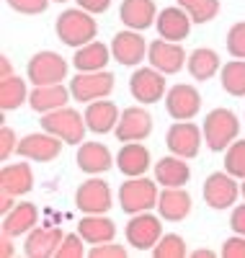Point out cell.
<instances>
[{
	"mask_svg": "<svg viewBox=\"0 0 245 258\" xmlns=\"http://www.w3.org/2000/svg\"><path fill=\"white\" fill-rule=\"evenodd\" d=\"M54 31H57L62 44H68L73 49H80L83 44L96 39L98 24H96L93 13H88L80 6H75V8H68V11L59 13L57 24H54Z\"/></svg>",
	"mask_w": 245,
	"mask_h": 258,
	"instance_id": "6da1fadb",
	"label": "cell"
},
{
	"mask_svg": "<svg viewBox=\"0 0 245 258\" xmlns=\"http://www.w3.org/2000/svg\"><path fill=\"white\" fill-rule=\"evenodd\" d=\"M204 142L212 153H225V150L240 137V119L230 109H212L204 116Z\"/></svg>",
	"mask_w": 245,
	"mask_h": 258,
	"instance_id": "7a4b0ae2",
	"label": "cell"
},
{
	"mask_svg": "<svg viewBox=\"0 0 245 258\" xmlns=\"http://www.w3.org/2000/svg\"><path fill=\"white\" fill-rule=\"evenodd\" d=\"M41 129L59 137L65 145H83L88 124H85V116H80V111L70 109V106H62L57 111L41 114Z\"/></svg>",
	"mask_w": 245,
	"mask_h": 258,
	"instance_id": "3957f363",
	"label": "cell"
},
{
	"mask_svg": "<svg viewBox=\"0 0 245 258\" xmlns=\"http://www.w3.org/2000/svg\"><path fill=\"white\" fill-rule=\"evenodd\" d=\"M158 181H150L145 176H135L127 178L119 188V207L127 214H140V212H150L158 207Z\"/></svg>",
	"mask_w": 245,
	"mask_h": 258,
	"instance_id": "277c9868",
	"label": "cell"
},
{
	"mask_svg": "<svg viewBox=\"0 0 245 258\" xmlns=\"http://www.w3.org/2000/svg\"><path fill=\"white\" fill-rule=\"evenodd\" d=\"M68 59L59 57L57 52L52 49H44V52H36L29 64H26V78L34 83V85H57L68 78Z\"/></svg>",
	"mask_w": 245,
	"mask_h": 258,
	"instance_id": "5b68a950",
	"label": "cell"
},
{
	"mask_svg": "<svg viewBox=\"0 0 245 258\" xmlns=\"http://www.w3.org/2000/svg\"><path fill=\"white\" fill-rule=\"evenodd\" d=\"M160 214L155 217L150 212H140V214H132L127 227H124V238L132 248L137 250H152L158 245V240L163 238V225H160Z\"/></svg>",
	"mask_w": 245,
	"mask_h": 258,
	"instance_id": "8992f818",
	"label": "cell"
},
{
	"mask_svg": "<svg viewBox=\"0 0 245 258\" xmlns=\"http://www.w3.org/2000/svg\"><path fill=\"white\" fill-rule=\"evenodd\" d=\"M202 194H204L207 207L222 212V209L235 207V202L240 197V186H237V178L230 176L227 170H214V173L207 176Z\"/></svg>",
	"mask_w": 245,
	"mask_h": 258,
	"instance_id": "52a82bcc",
	"label": "cell"
},
{
	"mask_svg": "<svg viewBox=\"0 0 245 258\" xmlns=\"http://www.w3.org/2000/svg\"><path fill=\"white\" fill-rule=\"evenodd\" d=\"M116 78L111 75L108 70H98V73H78L73 80H70V93L75 101L80 103H91V101H98V98H106L114 91V83Z\"/></svg>",
	"mask_w": 245,
	"mask_h": 258,
	"instance_id": "ba28073f",
	"label": "cell"
},
{
	"mask_svg": "<svg viewBox=\"0 0 245 258\" xmlns=\"http://www.w3.org/2000/svg\"><path fill=\"white\" fill-rule=\"evenodd\" d=\"M129 93L142 106L145 103H158L168 93L165 75L160 70H155L152 64L150 68H137L135 73H132V78H129Z\"/></svg>",
	"mask_w": 245,
	"mask_h": 258,
	"instance_id": "9c48e42d",
	"label": "cell"
},
{
	"mask_svg": "<svg viewBox=\"0 0 245 258\" xmlns=\"http://www.w3.org/2000/svg\"><path fill=\"white\" fill-rule=\"evenodd\" d=\"M202 140H204V132L202 126H196L194 121H175L168 126V135H165V145L173 155L178 158H196L199 150H202Z\"/></svg>",
	"mask_w": 245,
	"mask_h": 258,
	"instance_id": "30bf717a",
	"label": "cell"
},
{
	"mask_svg": "<svg viewBox=\"0 0 245 258\" xmlns=\"http://www.w3.org/2000/svg\"><path fill=\"white\" fill-rule=\"evenodd\" d=\"M165 111L175 121H191L202 111V93L189 83H178L165 93Z\"/></svg>",
	"mask_w": 245,
	"mask_h": 258,
	"instance_id": "8fae6325",
	"label": "cell"
},
{
	"mask_svg": "<svg viewBox=\"0 0 245 258\" xmlns=\"http://www.w3.org/2000/svg\"><path fill=\"white\" fill-rule=\"evenodd\" d=\"M147 62L163 75H175L183 70V64L189 62V54L183 52L181 41H168L160 36L147 47Z\"/></svg>",
	"mask_w": 245,
	"mask_h": 258,
	"instance_id": "7c38bea8",
	"label": "cell"
},
{
	"mask_svg": "<svg viewBox=\"0 0 245 258\" xmlns=\"http://www.w3.org/2000/svg\"><path fill=\"white\" fill-rule=\"evenodd\" d=\"M62 140L49 135V132H31L24 140H18L16 153L21 158H26L31 163H52L54 158H59V150H62Z\"/></svg>",
	"mask_w": 245,
	"mask_h": 258,
	"instance_id": "4fadbf2b",
	"label": "cell"
},
{
	"mask_svg": "<svg viewBox=\"0 0 245 258\" xmlns=\"http://www.w3.org/2000/svg\"><path fill=\"white\" fill-rule=\"evenodd\" d=\"M75 204L85 214H106L111 207H114V197H111V188H108L106 181L88 178L75 191Z\"/></svg>",
	"mask_w": 245,
	"mask_h": 258,
	"instance_id": "5bb4252c",
	"label": "cell"
},
{
	"mask_svg": "<svg viewBox=\"0 0 245 258\" xmlns=\"http://www.w3.org/2000/svg\"><path fill=\"white\" fill-rule=\"evenodd\" d=\"M147 47L150 44L142 39L140 31L127 29L111 39V57L119 64H124V68H137L142 59H147Z\"/></svg>",
	"mask_w": 245,
	"mask_h": 258,
	"instance_id": "9a60e30c",
	"label": "cell"
},
{
	"mask_svg": "<svg viewBox=\"0 0 245 258\" xmlns=\"http://www.w3.org/2000/svg\"><path fill=\"white\" fill-rule=\"evenodd\" d=\"M152 132V116L142 106H129L121 111L119 124L114 129V135L119 142H142Z\"/></svg>",
	"mask_w": 245,
	"mask_h": 258,
	"instance_id": "2e32d148",
	"label": "cell"
},
{
	"mask_svg": "<svg viewBox=\"0 0 245 258\" xmlns=\"http://www.w3.org/2000/svg\"><path fill=\"white\" fill-rule=\"evenodd\" d=\"M155 209L165 222H183L191 214V194L183 186H165L160 191Z\"/></svg>",
	"mask_w": 245,
	"mask_h": 258,
	"instance_id": "e0dca14e",
	"label": "cell"
},
{
	"mask_svg": "<svg viewBox=\"0 0 245 258\" xmlns=\"http://www.w3.org/2000/svg\"><path fill=\"white\" fill-rule=\"evenodd\" d=\"M85 124L93 135H108L114 132L116 124H119V106L114 101H106V98H98V101H91L85 103Z\"/></svg>",
	"mask_w": 245,
	"mask_h": 258,
	"instance_id": "ac0fdd59",
	"label": "cell"
},
{
	"mask_svg": "<svg viewBox=\"0 0 245 258\" xmlns=\"http://www.w3.org/2000/svg\"><path fill=\"white\" fill-rule=\"evenodd\" d=\"M158 13L160 11L155 6V0H121V8H119L121 24L135 31H145V29L155 26Z\"/></svg>",
	"mask_w": 245,
	"mask_h": 258,
	"instance_id": "d6986e66",
	"label": "cell"
},
{
	"mask_svg": "<svg viewBox=\"0 0 245 258\" xmlns=\"http://www.w3.org/2000/svg\"><path fill=\"white\" fill-rule=\"evenodd\" d=\"M62 230L59 227H52V225H44V227H34L29 235H26V243H24V253L29 258H52L62 243Z\"/></svg>",
	"mask_w": 245,
	"mask_h": 258,
	"instance_id": "ffe728a7",
	"label": "cell"
},
{
	"mask_svg": "<svg viewBox=\"0 0 245 258\" xmlns=\"http://www.w3.org/2000/svg\"><path fill=\"white\" fill-rule=\"evenodd\" d=\"M191 16L181 8V6H170V8H163L158 13V21H155V29H158V34L168 41H183L191 31Z\"/></svg>",
	"mask_w": 245,
	"mask_h": 258,
	"instance_id": "44dd1931",
	"label": "cell"
},
{
	"mask_svg": "<svg viewBox=\"0 0 245 258\" xmlns=\"http://www.w3.org/2000/svg\"><path fill=\"white\" fill-rule=\"evenodd\" d=\"M75 163L83 173L98 176V173H106V170L114 165V155H111V150L101 142H83V145H78Z\"/></svg>",
	"mask_w": 245,
	"mask_h": 258,
	"instance_id": "7402d4cb",
	"label": "cell"
},
{
	"mask_svg": "<svg viewBox=\"0 0 245 258\" xmlns=\"http://www.w3.org/2000/svg\"><path fill=\"white\" fill-rule=\"evenodd\" d=\"M70 88H65L62 83L57 85H34V91L29 93V106L36 114H49L57 111L62 106L70 103Z\"/></svg>",
	"mask_w": 245,
	"mask_h": 258,
	"instance_id": "603a6c76",
	"label": "cell"
},
{
	"mask_svg": "<svg viewBox=\"0 0 245 258\" xmlns=\"http://www.w3.org/2000/svg\"><path fill=\"white\" fill-rule=\"evenodd\" d=\"M36 225H39V207L34 202H21L8 214H3V227L0 230L11 238H18V235H29Z\"/></svg>",
	"mask_w": 245,
	"mask_h": 258,
	"instance_id": "cb8c5ba5",
	"label": "cell"
},
{
	"mask_svg": "<svg viewBox=\"0 0 245 258\" xmlns=\"http://www.w3.org/2000/svg\"><path fill=\"white\" fill-rule=\"evenodd\" d=\"M34 188V170L29 163H11L0 168V191L11 197H24Z\"/></svg>",
	"mask_w": 245,
	"mask_h": 258,
	"instance_id": "d4e9b609",
	"label": "cell"
},
{
	"mask_svg": "<svg viewBox=\"0 0 245 258\" xmlns=\"http://www.w3.org/2000/svg\"><path fill=\"white\" fill-rule=\"evenodd\" d=\"M114 59L111 57V47H106L103 41H88L80 49H75L73 54V68L78 73H98V70H106V64Z\"/></svg>",
	"mask_w": 245,
	"mask_h": 258,
	"instance_id": "484cf974",
	"label": "cell"
},
{
	"mask_svg": "<svg viewBox=\"0 0 245 258\" xmlns=\"http://www.w3.org/2000/svg\"><path fill=\"white\" fill-rule=\"evenodd\" d=\"M116 168L127 178L145 176V170L150 168V150L142 142H124L116 153Z\"/></svg>",
	"mask_w": 245,
	"mask_h": 258,
	"instance_id": "4316f807",
	"label": "cell"
},
{
	"mask_svg": "<svg viewBox=\"0 0 245 258\" xmlns=\"http://www.w3.org/2000/svg\"><path fill=\"white\" fill-rule=\"evenodd\" d=\"M189 178H191V168H189L186 158H178L170 153L155 163V181L163 188L165 186H186Z\"/></svg>",
	"mask_w": 245,
	"mask_h": 258,
	"instance_id": "83f0119b",
	"label": "cell"
},
{
	"mask_svg": "<svg viewBox=\"0 0 245 258\" xmlns=\"http://www.w3.org/2000/svg\"><path fill=\"white\" fill-rule=\"evenodd\" d=\"M78 232L85 238L88 245H101L116 238V225L114 220L103 217V214H85L78 222Z\"/></svg>",
	"mask_w": 245,
	"mask_h": 258,
	"instance_id": "f1b7e54d",
	"label": "cell"
},
{
	"mask_svg": "<svg viewBox=\"0 0 245 258\" xmlns=\"http://www.w3.org/2000/svg\"><path fill=\"white\" fill-rule=\"evenodd\" d=\"M186 70L194 80H212L219 70H222V59L214 49L209 47H199L189 54V62H186Z\"/></svg>",
	"mask_w": 245,
	"mask_h": 258,
	"instance_id": "f546056e",
	"label": "cell"
},
{
	"mask_svg": "<svg viewBox=\"0 0 245 258\" xmlns=\"http://www.w3.org/2000/svg\"><path fill=\"white\" fill-rule=\"evenodd\" d=\"M29 101V88H26V80L11 75L0 80V109L3 111H16L21 109Z\"/></svg>",
	"mask_w": 245,
	"mask_h": 258,
	"instance_id": "4dcf8cb0",
	"label": "cell"
},
{
	"mask_svg": "<svg viewBox=\"0 0 245 258\" xmlns=\"http://www.w3.org/2000/svg\"><path fill=\"white\" fill-rule=\"evenodd\" d=\"M219 83H222V91L225 93L242 98L245 96V59H230L222 64Z\"/></svg>",
	"mask_w": 245,
	"mask_h": 258,
	"instance_id": "1f68e13d",
	"label": "cell"
},
{
	"mask_svg": "<svg viewBox=\"0 0 245 258\" xmlns=\"http://www.w3.org/2000/svg\"><path fill=\"white\" fill-rule=\"evenodd\" d=\"M175 3L191 16L194 24H209L219 13V0H175Z\"/></svg>",
	"mask_w": 245,
	"mask_h": 258,
	"instance_id": "d6a6232c",
	"label": "cell"
},
{
	"mask_svg": "<svg viewBox=\"0 0 245 258\" xmlns=\"http://www.w3.org/2000/svg\"><path fill=\"white\" fill-rule=\"evenodd\" d=\"M152 255L155 258H186L189 255V248H186V240L175 232H165L163 238L158 240V245L152 248Z\"/></svg>",
	"mask_w": 245,
	"mask_h": 258,
	"instance_id": "836d02e7",
	"label": "cell"
},
{
	"mask_svg": "<svg viewBox=\"0 0 245 258\" xmlns=\"http://www.w3.org/2000/svg\"><path fill=\"white\" fill-rule=\"evenodd\" d=\"M225 170L237 181L245 178V140H235L225 150Z\"/></svg>",
	"mask_w": 245,
	"mask_h": 258,
	"instance_id": "e575fe53",
	"label": "cell"
},
{
	"mask_svg": "<svg viewBox=\"0 0 245 258\" xmlns=\"http://www.w3.org/2000/svg\"><path fill=\"white\" fill-rule=\"evenodd\" d=\"M83 255H85V238L80 232H68L54 253V258H83Z\"/></svg>",
	"mask_w": 245,
	"mask_h": 258,
	"instance_id": "d590c367",
	"label": "cell"
},
{
	"mask_svg": "<svg viewBox=\"0 0 245 258\" xmlns=\"http://www.w3.org/2000/svg\"><path fill=\"white\" fill-rule=\"evenodd\" d=\"M227 52L235 59H245V21H237V24L230 26V31H227Z\"/></svg>",
	"mask_w": 245,
	"mask_h": 258,
	"instance_id": "8d00e7d4",
	"label": "cell"
},
{
	"mask_svg": "<svg viewBox=\"0 0 245 258\" xmlns=\"http://www.w3.org/2000/svg\"><path fill=\"white\" fill-rule=\"evenodd\" d=\"M6 3L16 13H24V16H39L49 8V0H6Z\"/></svg>",
	"mask_w": 245,
	"mask_h": 258,
	"instance_id": "74e56055",
	"label": "cell"
},
{
	"mask_svg": "<svg viewBox=\"0 0 245 258\" xmlns=\"http://www.w3.org/2000/svg\"><path fill=\"white\" fill-rule=\"evenodd\" d=\"M16 147H18V137H16V132L8 126V124H3L0 126V160H8L13 153H16Z\"/></svg>",
	"mask_w": 245,
	"mask_h": 258,
	"instance_id": "f35d334b",
	"label": "cell"
},
{
	"mask_svg": "<svg viewBox=\"0 0 245 258\" xmlns=\"http://www.w3.org/2000/svg\"><path fill=\"white\" fill-rule=\"evenodd\" d=\"M88 255L91 258H127V248L108 240V243H101V245H93L91 250H88Z\"/></svg>",
	"mask_w": 245,
	"mask_h": 258,
	"instance_id": "ab89813d",
	"label": "cell"
},
{
	"mask_svg": "<svg viewBox=\"0 0 245 258\" xmlns=\"http://www.w3.org/2000/svg\"><path fill=\"white\" fill-rule=\"evenodd\" d=\"M222 258H245V235H232L222 243V250H219Z\"/></svg>",
	"mask_w": 245,
	"mask_h": 258,
	"instance_id": "60d3db41",
	"label": "cell"
},
{
	"mask_svg": "<svg viewBox=\"0 0 245 258\" xmlns=\"http://www.w3.org/2000/svg\"><path fill=\"white\" fill-rule=\"evenodd\" d=\"M230 230L237 235H245V204H237L230 214Z\"/></svg>",
	"mask_w": 245,
	"mask_h": 258,
	"instance_id": "b9f144b4",
	"label": "cell"
},
{
	"mask_svg": "<svg viewBox=\"0 0 245 258\" xmlns=\"http://www.w3.org/2000/svg\"><path fill=\"white\" fill-rule=\"evenodd\" d=\"M75 3H78L83 11H88V13L98 16V13H106V11H108L111 0H75Z\"/></svg>",
	"mask_w": 245,
	"mask_h": 258,
	"instance_id": "7bdbcfd3",
	"label": "cell"
},
{
	"mask_svg": "<svg viewBox=\"0 0 245 258\" xmlns=\"http://www.w3.org/2000/svg\"><path fill=\"white\" fill-rule=\"evenodd\" d=\"M16 253V248H13V238L11 235H0V258H11Z\"/></svg>",
	"mask_w": 245,
	"mask_h": 258,
	"instance_id": "ee69618b",
	"label": "cell"
},
{
	"mask_svg": "<svg viewBox=\"0 0 245 258\" xmlns=\"http://www.w3.org/2000/svg\"><path fill=\"white\" fill-rule=\"evenodd\" d=\"M16 204H18L16 197H11V194H3V191H0V214H8Z\"/></svg>",
	"mask_w": 245,
	"mask_h": 258,
	"instance_id": "f6af8a7d",
	"label": "cell"
},
{
	"mask_svg": "<svg viewBox=\"0 0 245 258\" xmlns=\"http://www.w3.org/2000/svg\"><path fill=\"white\" fill-rule=\"evenodd\" d=\"M11 75H13V64H11V59L3 54V57H0V80L11 78Z\"/></svg>",
	"mask_w": 245,
	"mask_h": 258,
	"instance_id": "bcb514c9",
	"label": "cell"
},
{
	"mask_svg": "<svg viewBox=\"0 0 245 258\" xmlns=\"http://www.w3.org/2000/svg\"><path fill=\"white\" fill-rule=\"evenodd\" d=\"M217 253L214 250H209V248H199V250H194L191 253V258H214Z\"/></svg>",
	"mask_w": 245,
	"mask_h": 258,
	"instance_id": "7dc6e473",
	"label": "cell"
},
{
	"mask_svg": "<svg viewBox=\"0 0 245 258\" xmlns=\"http://www.w3.org/2000/svg\"><path fill=\"white\" fill-rule=\"evenodd\" d=\"M240 194H242V199H245V178H242V183H240Z\"/></svg>",
	"mask_w": 245,
	"mask_h": 258,
	"instance_id": "c3c4849f",
	"label": "cell"
},
{
	"mask_svg": "<svg viewBox=\"0 0 245 258\" xmlns=\"http://www.w3.org/2000/svg\"><path fill=\"white\" fill-rule=\"evenodd\" d=\"M54 3H68V0H54Z\"/></svg>",
	"mask_w": 245,
	"mask_h": 258,
	"instance_id": "681fc988",
	"label": "cell"
}]
</instances>
